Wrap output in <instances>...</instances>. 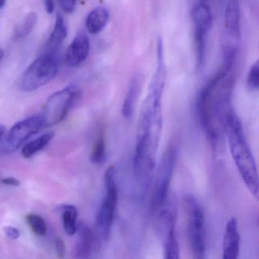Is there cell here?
Here are the masks:
<instances>
[{
    "label": "cell",
    "mask_w": 259,
    "mask_h": 259,
    "mask_svg": "<svg viewBox=\"0 0 259 259\" xmlns=\"http://www.w3.org/2000/svg\"><path fill=\"white\" fill-rule=\"evenodd\" d=\"M157 69L141 109L133 157L135 177L144 189L152 180L163 128L162 98L166 78L163 44H157Z\"/></svg>",
    "instance_id": "cell-1"
},
{
    "label": "cell",
    "mask_w": 259,
    "mask_h": 259,
    "mask_svg": "<svg viewBox=\"0 0 259 259\" xmlns=\"http://www.w3.org/2000/svg\"><path fill=\"white\" fill-rule=\"evenodd\" d=\"M7 0H0V9H2L5 6Z\"/></svg>",
    "instance_id": "cell-31"
},
{
    "label": "cell",
    "mask_w": 259,
    "mask_h": 259,
    "mask_svg": "<svg viewBox=\"0 0 259 259\" xmlns=\"http://www.w3.org/2000/svg\"><path fill=\"white\" fill-rule=\"evenodd\" d=\"M37 22V14L35 13H29L15 31L14 38L16 40H22L28 37L32 32Z\"/></svg>",
    "instance_id": "cell-22"
},
{
    "label": "cell",
    "mask_w": 259,
    "mask_h": 259,
    "mask_svg": "<svg viewBox=\"0 0 259 259\" xmlns=\"http://www.w3.org/2000/svg\"><path fill=\"white\" fill-rule=\"evenodd\" d=\"M44 4H45V10L48 14H52L54 11V0H44Z\"/></svg>",
    "instance_id": "cell-29"
},
{
    "label": "cell",
    "mask_w": 259,
    "mask_h": 259,
    "mask_svg": "<svg viewBox=\"0 0 259 259\" xmlns=\"http://www.w3.org/2000/svg\"><path fill=\"white\" fill-rule=\"evenodd\" d=\"M54 133H45L42 136H39L37 139L30 142L29 143L25 145L22 149V154L25 158H31L33 156L35 155L39 151L45 148L50 142L54 139Z\"/></svg>",
    "instance_id": "cell-19"
},
{
    "label": "cell",
    "mask_w": 259,
    "mask_h": 259,
    "mask_svg": "<svg viewBox=\"0 0 259 259\" xmlns=\"http://www.w3.org/2000/svg\"><path fill=\"white\" fill-rule=\"evenodd\" d=\"M225 136L230 153L239 174L248 190L254 196L258 195V172L254 155L248 145L242 123L233 110L226 124Z\"/></svg>",
    "instance_id": "cell-3"
},
{
    "label": "cell",
    "mask_w": 259,
    "mask_h": 259,
    "mask_svg": "<svg viewBox=\"0 0 259 259\" xmlns=\"http://www.w3.org/2000/svg\"><path fill=\"white\" fill-rule=\"evenodd\" d=\"M4 232L5 234L11 239H17L20 237V230L17 227H13V226H8L4 227Z\"/></svg>",
    "instance_id": "cell-27"
},
{
    "label": "cell",
    "mask_w": 259,
    "mask_h": 259,
    "mask_svg": "<svg viewBox=\"0 0 259 259\" xmlns=\"http://www.w3.org/2000/svg\"><path fill=\"white\" fill-rule=\"evenodd\" d=\"M197 65L201 67L205 57L207 36L213 25L208 0H192L191 8Z\"/></svg>",
    "instance_id": "cell-8"
},
{
    "label": "cell",
    "mask_w": 259,
    "mask_h": 259,
    "mask_svg": "<svg viewBox=\"0 0 259 259\" xmlns=\"http://www.w3.org/2000/svg\"><path fill=\"white\" fill-rule=\"evenodd\" d=\"M90 160L95 164H102L106 160V141L102 133L98 135L92 147Z\"/></svg>",
    "instance_id": "cell-21"
},
{
    "label": "cell",
    "mask_w": 259,
    "mask_h": 259,
    "mask_svg": "<svg viewBox=\"0 0 259 259\" xmlns=\"http://www.w3.org/2000/svg\"><path fill=\"white\" fill-rule=\"evenodd\" d=\"M67 34V28H66L64 19L60 15H57L54 30L47 43L46 53L55 54L66 40Z\"/></svg>",
    "instance_id": "cell-18"
},
{
    "label": "cell",
    "mask_w": 259,
    "mask_h": 259,
    "mask_svg": "<svg viewBox=\"0 0 259 259\" xmlns=\"http://www.w3.org/2000/svg\"><path fill=\"white\" fill-rule=\"evenodd\" d=\"M184 206L187 213L188 236L194 257L204 258L206 237L202 207L192 195H187L184 198Z\"/></svg>",
    "instance_id": "cell-6"
},
{
    "label": "cell",
    "mask_w": 259,
    "mask_h": 259,
    "mask_svg": "<svg viewBox=\"0 0 259 259\" xmlns=\"http://www.w3.org/2000/svg\"><path fill=\"white\" fill-rule=\"evenodd\" d=\"M232 67L224 63L221 70L201 89L197 101L200 122L213 146H218L225 136L226 124L233 110V79L229 77Z\"/></svg>",
    "instance_id": "cell-2"
},
{
    "label": "cell",
    "mask_w": 259,
    "mask_h": 259,
    "mask_svg": "<svg viewBox=\"0 0 259 259\" xmlns=\"http://www.w3.org/2000/svg\"><path fill=\"white\" fill-rule=\"evenodd\" d=\"M89 52H90L89 37L85 33H78L66 51V64L70 67H77L80 66L87 60Z\"/></svg>",
    "instance_id": "cell-13"
},
{
    "label": "cell",
    "mask_w": 259,
    "mask_h": 259,
    "mask_svg": "<svg viewBox=\"0 0 259 259\" xmlns=\"http://www.w3.org/2000/svg\"><path fill=\"white\" fill-rule=\"evenodd\" d=\"M55 54L45 53L36 59L22 74L19 88L25 92H34L51 82L58 73Z\"/></svg>",
    "instance_id": "cell-5"
},
{
    "label": "cell",
    "mask_w": 259,
    "mask_h": 259,
    "mask_svg": "<svg viewBox=\"0 0 259 259\" xmlns=\"http://www.w3.org/2000/svg\"><path fill=\"white\" fill-rule=\"evenodd\" d=\"M1 183L8 186H19L20 185V181L15 177H7L1 180Z\"/></svg>",
    "instance_id": "cell-28"
},
{
    "label": "cell",
    "mask_w": 259,
    "mask_h": 259,
    "mask_svg": "<svg viewBox=\"0 0 259 259\" xmlns=\"http://www.w3.org/2000/svg\"><path fill=\"white\" fill-rule=\"evenodd\" d=\"M55 244L56 251H57V257L59 258H63L66 255V245L61 238H56L54 241Z\"/></svg>",
    "instance_id": "cell-25"
},
{
    "label": "cell",
    "mask_w": 259,
    "mask_h": 259,
    "mask_svg": "<svg viewBox=\"0 0 259 259\" xmlns=\"http://www.w3.org/2000/svg\"><path fill=\"white\" fill-rule=\"evenodd\" d=\"M76 1L77 0H59V3L63 11L72 13L75 10Z\"/></svg>",
    "instance_id": "cell-26"
},
{
    "label": "cell",
    "mask_w": 259,
    "mask_h": 259,
    "mask_svg": "<svg viewBox=\"0 0 259 259\" xmlns=\"http://www.w3.org/2000/svg\"><path fill=\"white\" fill-rule=\"evenodd\" d=\"M60 210L63 213V227L66 233L69 236H73L76 233L78 229V210L72 204H66L60 207Z\"/></svg>",
    "instance_id": "cell-20"
},
{
    "label": "cell",
    "mask_w": 259,
    "mask_h": 259,
    "mask_svg": "<svg viewBox=\"0 0 259 259\" xmlns=\"http://www.w3.org/2000/svg\"><path fill=\"white\" fill-rule=\"evenodd\" d=\"M4 58V52L2 50H0V63L2 62L3 59Z\"/></svg>",
    "instance_id": "cell-32"
},
{
    "label": "cell",
    "mask_w": 259,
    "mask_h": 259,
    "mask_svg": "<svg viewBox=\"0 0 259 259\" xmlns=\"http://www.w3.org/2000/svg\"><path fill=\"white\" fill-rule=\"evenodd\" d=\"M158 213V230L163 239L164 257L166 259H178L180 247L177 235V207L174 203L166 200Z\"/></svg>",
    "instance_id": "cell-10"
},
{
    "label": "cell",
    "mask_w": 259,
    "mask_h": 259,
    "mask_svg": "<svg viewBox=\"0 0 259 259\" xmlns=\"http://www.w3.org/2000/svg\"><path fill=\"white\" fill-rule=\"evenodd\" d=\"M6 133V128L4 125H0V139H2Z\"/></svg>",
    "instance_id": "cell-30"
},
{
    "label": "cell",
    "mask_w": 259,
    "mask_h": 259,
    "mask_svg": "<svg viewBox=\"0 0 259 259\" xmlns=\"http://www.w3.org/2000/svg\"><path fill=\"white\" fill-rule=\"evenodd\" d=\"M27 224L31 231L38 236H45L48 233V226L45 220L40 215L36 213H28L25 217Z\"/></svg>",
    "instance_id": "cell-23"
},
{
    "label": "cell",
    "mask_w": 259,
    "mask_h": 259,
    "mask_svg": "<svg viewBox=\"0 0 259 259\" xmlns=\"http://www.w3.org/2000/svg\"><path fill=\"white\" fill-rule=\"evenodd\" d=\"M142 84L143 78L141 75H135L131 80L122 107V114L125 119H130L136 111V105L142 93Z\"/></svg>",
    "instance_id": "cell-15"
},
{
    "label": "cell",
    "mask_w": 259,
    "mask_h": 259,
    "mask_svg": "<svg viewBox=\"0 0 259 259\" xmlns=\"http://www.w3.org/2000/svg\"><path fill=\"white\" fill-rule=\"evenodd\" d=\"M81 96V91L75 85H69L53 94L45 104L41 116L45 127L53 126L67 116Z\"/></svg>",
    "instance_id": "cell-7"
},
{
    "label": "cell",
    "mask_w": 259,
    "mask_h": 259,
    "mask_svg": "<svg viewBox=\"0 0 259 259\" xmlns=\"http://www.w3.org/2000/svg\"><path fill=\"white\" fill-rule=\"evenodd\" d=\"M110 20V12L105 7L94 9L86 19L88 31L92 34H98L103 31Z\"/></svg>",
    "instance_id": "cell-17"
},
{
    "label": "cell",
    "mask_w": 259,
    "mask_h": 259,
    "mask_svg": "<svg viewBox=\"0 0 259 259\" xmlns=\"http://www.w3.org/2000/svg\"><path fill=\"white\" fill-rule=\"evenodd\" d=\"M223 245V258L236 259L239 257L240 250V235L238 227V221L235 218H231L227 222Z\"/></svg>",
    "instance_id": "cell-14"
},
{
    "label": "cell",
    "mask_w": 259,
    "mask_h": 259,
    "mask_svg": "<svg viewBox=\"0 0 259 259\" xmlns=\"http://www.w3.org/2000/svg\"><path fill=\"white\" fill-rule=\"evenodd\" d=\"M178 157V149L170 145L165 151L157 169L151 201V210L157 213L167 200L169 186L174 177Z\"/></svg>",
    "instance_id": "cell-9"
},
{
    "label": "cell",
    "mask_w": 259,
    "mask_h": 259,
    "mask_svg": "<svg viewBox=\"0 0 259 259\" xmlns=\"http://www.w3.org/2000/svg\"><path fill=\"white\" fill-rule=\"evenodd\" d=\"M44 128L40 115L31 116L15 124L1 145L0 150L5 154H10L19 149L22 144Z\"/></svg>",
    "instance_id": "cell-11"
},
{
    "label": "cell",
    "mask_w": 259,
    "mask_h": 259,
    "mask_svg": "<svg viewBox=\"0 0 259 259\" xmlns=\"http://www.w3.org/2000/svg\"><path fill=\"white\" fill-rule=\"evenodd\" d=\"M247 84L248 89L252 91H257L259 87V64L255 62L251 66L247 78Z\"/></svg>",
    "instance_id": "cell-24"
},
{
    "label": "cell",
    "mask_w": 259,
    "mask_h": 259,
    "mask_svg": "<svg viewBox=\"0 0 259 259\" xmlns=\"http://www.w3.org/2000/svg\"><path fill=\"white\" fill-rule=\"evenodd\" d=\"M77 231L78 233L75 248L77 257L87 258L99 251L102 239L97 230L91 228L87 224H81L78 225Z\"/></svg>",
    "instance_id": "cell-12"
},
{
    "label": "cell",
    "mask_w": 259,
    "mask_h": 259,
    "mask_svg": "<svg viewBox=\"0 0 259 259\" xmlns=\"http://www.w3.org/2000/svg\"><path fill=\"white\" fill-rule=\"evenodd\" d=\"M104 180L105 195L97 213L96 230L102 241L107 242L111 233L119 197L116 169L114 166L107 168L104 174Z\"/></svg>",
    "instance_id": "cell-4"
},
{
    "label": "cell",
    "mask_w": 259,
    "mask_h": 259,
    "mask_svg": "<svg viewBox=\"0 0 259 259\" xmlns=\"http://www.w3.org/2000/svg\"><path fill=\"white\" fill-rule=\"evenodd\" d=\"M225 27L230 36L240 37V7L238 0H230L226 7Z\"/></svg>",
    "instance_id": "cell-16"
}]
</instances>
